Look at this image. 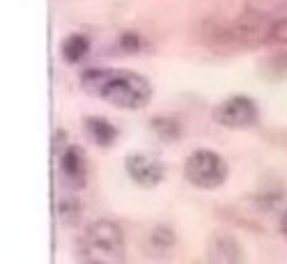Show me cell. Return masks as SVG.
Segmentation results:
<instances>
[{"label": "cell", "instance_id": "obj_1", "mask_svg": "<svg viewBox=\"0 0 287 264\" xmlns=\"http://www.w3.org/2000/svg\"><path fill=\"white\" fill-rule=\"evenodd\" d=\"M83 88L117 108H143L152 97V85L129 69H92L83 74Z\"/></svg>", "mask_w": 287, "mask_h": 264}, {"label": "cell", "instance_id": "obj_2", "mask_svg": "<svg viewBox=\"0 0 287 264\" xmlns=\"http://www.w3.org/2000/svg\"><path fill=\"white\" fill-rule=\"evenodd\" d=\"M87 250V260L96 262H120L124 257V239L122 230L113 220H96L87 228L83 244Z\"/></svg>", "mask_w": 287, "mask_h": 264}, {"label": "cell", "instance_id": "obj_3", "mask_svg": "<svg viewBox=\"0 0 287 264\" xmlns=\"http://www.w3.org/2000/svg\"><path fill=\"white\" fill-rule=\"evenodd\" d=\"M184 175L198 188H218L227 179V163L211 150H195L184 163Z\"/></svg>", "mask_w": 287, "mask_h": 264}, {"label": "cell", "instance_id": "obj_4", "mask_svg": "<svg viewBox=\"0 0 287 264\" xmlns=\"http://www.w3.org/2000/svg\"><path fill=\"white\" fill-rule=\"evenodd\" d=\"M257 117H260V110L255 101L244 94L225 99L214 108V120L227 129H248L257 122Z\"/></svg>", "mask_w": 287, "mask_h": 264}, {"label": "cell", "instance_id": "obj_5", "mask_svg": "<svg viewBox=\"0 0 287 264\" xmlns=\"http://www.w3.org/2000/svg\"><path fill=\"white\" fill-rule=\"evenodd\" d=\"M127 172L136 184L147 186V188L157 186L163 179V166L147 154H133L127 158Z\"/></svg>", "mask_w": 287, "mask_h": 264}, {"label": "cell", "instance_id": "obj_6", "mask_svg": "<svg viewBox=\"0 0 287 264\" xmlns=\"http://www.w3.org/2000/svg\"><path fill=\"white\" fill-rule=\"evenodd\" d=\"M60 170L71 184H83L85 182V158H83V152L79 147H69L60 158Z\"/></svg>", "mask_w": 287, "mask_h": 264}, {"label": "cell", "instance_id": "obj_7", "mask_svg": "<svg viewBox=\"0 0 287 264\" xmlns=\"http://www.w3.org/2000/svg\"><path fill=\"white\" fill-rule=\"evenodd\" d=\"M209 260L211 262H239V260H244V255H241V248L235 239L218 234L209 246Z\"/></svg>", "mask_w": 287, "mask_h": 264}, {"label": "cell", "instance_id": "obj_8", "mask_svg": "<svg viewBox=\"0 0 287 264\" xmlns=\"http://www.w3.org/2000/svg\"><path fill=\"white\" fill-rule=\"evenodd\" d=\"M173 246H175L173 230L165 228V225H159V228H154L152 232H149L147 241H145V253L161 257V255H165Z\"/></svg>", "mask_w": 287, "mask_h": 264}, {"label": "cell", "instance_id": "obj_9", "mask_svg": "<svg viewBox=\"0 0 287 264\" xmlns=\"http://www.w3.org/2000/svg\"><path fill=\"white\" fill-rule=\"evenodd\" d=\"M85 129L90 133V138L96 142V145H113L115 142V126L111 122H106L101 117H92L85 122Z\"/></svg>", "mask_w": 287, "mask_h": 264}, {"label": "cell", "instance_id": "obj_10", "mask_svg": "<svg viewBox=\"0 0 287 264\" xmlns=\"http://www.w3.org/2000/svg\"><path fill=\"white\" fill-rule=\"evenodd\" d=\"M87 51H90V44H87L85 37H80V35H71L62 44V55H64V60H69V62H79L80 58H85Z\"/></svg>", "mask_w": 287, "mask_h": 264}, {"label": "cell", "instance_id": "obj_11", "mask_svg": "<svg viewBox=\"0 0 287 264\" xmlns=\"http://www.w3.org/2000/svg\"><path fill=\"white\" fill-rule=\"evenodd\" d=\"M280 230L287 234V209L283 211V216H280Z\"/></svg>", "mask_w": 287, "mask_h": 264}]
</instances>
